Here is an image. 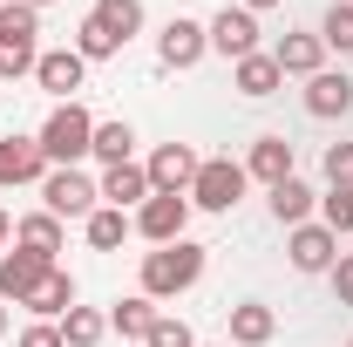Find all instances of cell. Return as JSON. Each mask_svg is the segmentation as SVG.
<instances>
[{
    "label": "cell",
    "instance_id": "33",
    "mask_svg": "<svg viewBox=\"0 0 353 347\" xmlns=\"http://www.w3.org/2000/svg\"><path fill=\"white\" fill-rule=\"evenodd\" d=\"M14 347H68V341H61V327H54V320H28Z\"/></svg>",
    "mask_w": 353,
    "mask_h": 347
},
{
    "label": "cell",
    "instance_id": "35",
    "mask_svg": "<svg viewBox=\"0 0 353 347\" xmlns=\"http://www.w3.org/2000/svg\"><path fill=\"white\" fill-rule=\"evenodd\" d=\"M238 7H245V14H265V7H279V0H238Z\"/></svg>",
    "mask_w": 353,
    "mask_h": 347
},
{
    "label": "cell",
    "instance_id": "40",
    "mask_svg": "<svg viewBox=\"0 0 353 347\" xmlns=\"http://www.w3.org/2000/svg\"><path fill=\"white\" fill-rule=\"evenodd\" d=\"M197 347H204V341H197ZM218 347H231V341H218Z\"/></svg>",
    "mask_w": 353,
    "mask_h": 347
},
{
    "label": "cell",
    "instance_id": "3",
    "mask_svg": "<svg viewBox=\"0 0 353 347\" xmlns=\"http://www.w3.org/2000/svg\"><path fill=\"white\" fill-rule=\"evenodd\" d=\"M245 184H252V177H245V164H238V157H204L183 198H190V212H238Z\"/></svg>",
    "mask_w": 353,
    "mask_h": 347
},
{
    "label": "cell",
    "instance_id": "32",
    "mask_svg": "<svg viewBox=\"0 0 353 347\" xmlns=\"http://www.w3.org/2000/svg\"><path fill=\"white\" fill-rule=\"evenodd\" d=\"M326 184L333 191H353V143H333L326 150Z\"/></svg>",
    "mask_w": 353,
    "mask_h": 347
},
{
    "label": "cell",
    "instance_id": "37",
    "mask_svg": "<svg viewBox=\"0 0 353 347\" xmlns=\"http://www.w3.org/2000/svg\"><path fill=\"white\" fill-rule=\"evenodd\" d=\"M7 320H14V313H7V300H0V334H7Z\"/></svg>",
    "mask_w": 353,
    "mask_h": 347
},
{
    "label": "cell",
    "instance_id": "4",
    "mask_svg": "<svg viewBox=\"0 0 353 347\" xmlns=\"http://www.w3.org/2000/svg\"><path fill=\"white\" fill-rule=\"evenodd\" d=\"M41 14L28 7V0H0V55H7V75H34V62H41Z\"/></svg>",
    "mask_w": 353,
    "mask_h": 347
},
{
    "label": "cell",
    "instance_id": "1",
    "mask_svg": "<svg viewBox=\"0 0 353 347\" xmlns=\"http://www.w3.org/2000/svg\"><path fill=\"white\" fill-rule=\"evenodd\" d=\"M204 265H211V252H204L197 238L157 245V252H143V293H150V300H176V293H190V286L204 279Z\"/></svg>",
    "mask_w": 353,
    "mask_h": 347
},
{
    "label": "cell",
    "instance_id": "29",
    "mask_svg": "<svg viewBox=\"0 0 353 347\" xmlns=\"http://www.w3.org/2000/svg\"><path fill=\"white\" fill-rule=\"evenodd\" d=\"M319 225H326L333 238H347L353 232V191H333V184H326V191H319Z\"/></svg>",
    "mask_w": 353,
    "mask_h": 347
},
{
    "label": "cell",
    "instance_id": "36",
    "mask_svg": "<svg viewBox=\"0 0 353 347\" xmlns=\"http://www.w3.org/2000/svg\"><path fill=\"white\" fill-rule=\"evenodd\" d=\"M7 238H14V218H7V212H0V245H7Z\"/></svg>",
    "mask_w": 353,
    "mask_h": 347
},
{
    "label": "cell",
    "instance_id": "15",
    "mask_svg": "<svg viewBox=\"0 0 353 347\" xmlns=\"http://www.w3.org/2000/svg\"><path fill=\"white\" fill-rule=\"evenodd\" d=\"M48 177V157L34 136H0V191L7 184H41Z\"/></svg>",
    "mask_w": 353,
    "mask_h": 347
},
{
    "label": "cell",
    "instance_id": "19",
    "mask_svg": "<svg viewBox=\"0 0 353 347\" xmlns=\"http://www.w3.org/2000/svg\"><path fill=\"white\" fill-rule=\"evenodd\" d=\"M272 62H279V75H319V68H326V41H319V35H285V41L272 48Z\"/></svg>",
    "mask_w": 353,
    "mask_h": 347
},
{
    "label": "cell",
    "instance_id": "14",
    "mask_svg": "<svg viewBox=\"0 0 353 347\" xmlns=\"http://www.w3.org/2000/svg\"><path fill=\"white\" fill-rule=\"evenodd\" d=\"M41 279H48V259L21 252V245H14V252H0V300H7V306H28Z\"/></svg>",
    "mask_w": 353,
    "mask_h": 347
},
{
    "label": "cell",
    "instance_id": "12",
    "mask_svg": "<svg viewBox=\"0 0 353 347\" xmlns=\"http://www.w3.org/2000/svg\"><path fill=\"white\" fill-rule=\"evenodd\" d=\"M95 191H102L109 212H143L150 205V171L143 164H109V171L95 177Z\"/></svg>",
    "mask_w": 353,
    "mask_h": 347
},
{
    "label": "cell",
    "instance_id": "9",
    "mask_svg": "<svg viewBox=\"0 0 353 347\" xmlns=\"http://www.w3.org/2000/svg\"><path fill=\"white\" fill-rule=\"evenodd\" d=\"M285 252H292V272H333L340 238H333L319 218H306V225H292V232H285Z\"/></svg>",
    "mask_w": 353,
    "mask_h": 347
},
{
    "label": "cell",
    "instance_id": "20",
    "mask_svg": "<svg viewBox=\"0 0 353 347\" xmlns=\"http://www.w3.org/2000/svg\"><path fill=\"white\" fill-rule=\"evenodd\" d=\"M272 334H279V313L265 300H238L231 306V347H265Z\"/></svg>",
    "mask_w": 353,
    "mask_h": 347
},
{
    "label": "cell",
    "instance_id": "17",
    "mask_svg": "<svg viewBox=\"0 0 353 347\" xmlns=\"http://www.w3.org/2000/svg\"><path fill=\"white\" fill-rule=\"evenodd\" d=\"M353 109V82L340 75V68H319L306 82V116H319V123H333V116H347Z\"/></svg>",
    "mask_w": 353,
    "mask_h": 347
},
{
    "label": "cell",
    "instance_id": "16",
    "mask_svg": "<svg viewBox=\"0 0 353 347\" xmlns=\"http://www.w3.org/2000/svg\"><path fill=\"white\" fill-rule=\"evenodd\" d=\"M14 245H21V252H34V259H48V265H61L68 232H61V218H54V212H28L21 225H14Z\"/></svg>",
    "mask_w": 353,
    "mask_h": 347
},
{
    "label": "cell",
    "instance_id": "18",
    "mask_svg": "<svg viewBox=\"0 0 353 347\" xmlns=\"http://www.w3.org/2000/svg\"><path fill=\"white\" fill-rule=\"evenodd\" d=\"M231 88H238V95H252V102H265V95H279V88H285V75H279V62L259 48V55L231 62Z\"/></svg>",
    "mask_w": 353,
    "mask_h": 347
},
{
    "label": "cell",
    "instance_id": "28",
    "mask_svg": "<svg viewBox=\"0 0 353 347\" xmlns=\"http://www.w3.org/2000/svg\"><path fill=\"white\" fill-rule=\"evenodd\" d=\"M75 55H82V62H109V55H123V41H116L95 14H82V28H75Z\"/></svg>",
    "mask_w": 353,
    "mask_h": 347
},
{
    "label": "cell",
    "instance_id": "41",
    "mask_svg": "<svg viewBox=\"0 0 353 347\" xmlns=\"http://www.w3.org/2000/svg\"><path fill=\"white\" fill-rule=\"evenodd\" d=\"M347 7H353V0H347Z\"/></svg>",
    "mask_w": 353,
    "mask_h": 347
},
{
    "label": "cell",
    "instance_id": "11",
    "mask_svg": "<svg viewBox=\"0 0 353 347\" xmlns=\"http://www.w3.org/2000/svg\"><path fill=\"white\" fill-rule=\"evenodd\" d=\"M34 82H41L54 102H75V88L88 82V62L75 55V48H48L41 62H34Z\"/></svg>",
    "mask_w": 353,
    "mask_h": 347
},
{
    "label": "cell",
    "instance_id": "38",
    "mask_svg": "<svg viewBox=\"0 0 353 347\" xmlns=\"http://www.w3.org/2000/svg\"><path fill=\"white\" fill-rule=\"evenodd\" d=\"M28 7H34V14H41V7H54V0H28Z\"/></svg>",
    "mask_w": 353,
    "mask_h": 347
},
{
    "label": "cell",
    "instance_id": "25",
    "mask_svg": "<svg viewBox=\"0 0 353 347\" xmlns=\"http://www.w3.org/2000/svg\"><path fill=\"white\" fill-rule=\"evenodd\" d=\"M54 327H61L68 347H102V341H109V313H95V306H68Z\"/></svg>",
    "mask_w": 353,
    "mask_h": 347
},
{
    "label": "cell",
    "instance_id": "24",
    "mask_svg": "<svg viewBox=\"0 0 353 347\" xmlns=\"http://www.w3.org/2000/svg\"><path fill=\"white\" fill-rule=\"evenodd\" d=\"M150 327H157V300H150V293H130V300L109 306V334H123V341H143Z\"/></svg>",
    "mask_w": 353,
    "mask_h": 347
},
{
    "label": "cell",
    "instance_id": "7",
    "mask_svg": "<svg viewBox=\"0 0 353 347\" xmlns=\"http://www.w3.org/2000/svg\"><path fill=\"white\" fill-rule=\"evenodd\" d=\"M204 28H211V55H224V62L259 55V14H245V7H218Z\"/></svg>",
    "mask_w": 353,
    "mask_h": 347
},
{
    "label": "cell",
    "instance_id": "13",
    "mask_svg": "<svg viewBox=\"0 0 353 347\" xmlns=\"http://www.w3.org/2000/svg\"><path fill=\"white\" fill-rule=\"evenodd\" d=\"M245 177H252V184H265V191H272V184H285V177H299L292 143H285V136H259V143L245 150Z\"/></svg>",
    "mask_w": 353,
    "mask_h": 347
},
{
    "label": "cell",
    "instance_id": "23",
    "mask_svg": "<svg viewBox=\"0 0 353 347\" xmlns=\"http://www.w3.org/2000/svg\"><path fill=\"white\" fill-rule=\"evenodd\" d=\"M136 225H130V212H109V205H95V212L82 218V238H88V252H116L123 238H130Z\"/></svg>",
    "mask_w": 353,
    "mask_h": 347
},
{
    "label": "cell",
    "instance_id": "10",
    "mask_svg": "<svg viewBox=\"0 0 353 347\" xmlns=\"http://www.w3.org/2000/svg\"><path fill=\"white\" fill-rule=\"evenodd\" d=\"M197 164H204V157H197L190 143H157L143 171H150V191H176V198H183L190 177H197Z\"/></svg>",
    "mask_w": 353,
    "mask_h": 347
},
{
    "label": "cell",
    "instance_id": "21",
    "mask_svg": "<svg viewBox=\"0 0 353 347\" xmlns=\"http://www.w3.org/2000/svg\"><path fill=\"white\" fill-rule=\"evenodd\" d=\"M319 212V191H312L306 177H285V184H272V218L292 232V225H306V218Z\"/></svg>",
    "mask_w": 353,
    "mask_h": 347
},
{
    "label": "cell",
    "instance_id": "6",
    "mask_svg": "<svg viewBox=\"0 0 353 347\" xmlns=\"http://www.w3.org/2000/svg\"><path fill=\"white\" fill-rule=\"evenodd\" d=\"M41 205L54 218H88L95 205H102V191H95V177H88V171H48L41 177Z\"/></svg>",
    "mask_w": 353,
    "mask_h": 347
},
{
    "label": "cell",
    "instance_id": "8",
    "mask_svg": "<svg viewBox=\"0 0 353 347\" xmlns=\"http://www.w3.org/2000/svg\"><path fill=\"white\" fill-rule=\"evenodd\" d=\"M204 55H211V28L190 21V14H176L170 28L157 35V62H163V68H197Z\"/></svg>",
    "mask_w": 353,
    "mask_h": 347
},
{
    "label": "cell",
    "instance_id": "30",
    "mask_svg": "<svg viewBox=\"0 0 353 347\" xmlns=\"http://www.w3.org/2000/svg\"><path fill=\"white\" fill-rule=\"evenodd\" d=\"M319 41L340 48V55L353 48V7H347V0H333V7H326V21H319Z\"/></svg>",
    "mask_w": 353,
    "mask_h": 347
},
{
    "label": "cell",
    "instance_id": "2",
    "mask_svg": "<svg viewBox=\"0 0 353 347\" xmlns=\"http://www.w3.org/2000/svg\"><path fill=\"white\" fill-rule=\"evenodd\" d=\"M34 143H41L48 171H82L88 143H95V116H88L82 102H54V109H48V123L34 130Z\"/></svg>",
    "mask_w": 353,
    "mask_h": 347
},
{
    "label": "cell",
    "instance_id": "27",
    "mask_svg": "<svg viewBox=\"0 0 353 347\" xmlns=\"http://www.w3.org/2000/svg\"><path fill=\"white\" fill-rule=\"evenodd\" d=\"M130 150H136V130L130 123H95V143H88V157L109 171V164H130Z\"/></svg>",
    "mask_w": 353,
    "mask_h": 347
},
{
    "label": "cell",
    "instance_id": "42",
    "mask_svg": "<svg viewBox=\"0 0 353 347\" xmlns=\"http://www.w3.org/2000/svg\"><path fill=\"white\" fill-rule=\"evenodd\" d=\"M347 347H353V341H347Z\"/></svg>",
    "mask_w": 353,
    "mask_h": 347
},
{
    "label": "cell",
    "instance_id": "34",
    "mask_svg": "<svg viewBox=\"0 0 353 347\" xmlns=\"http://www.w3.org/2000/svg\"><path fill=\"white\" fill-rule=\"evenodd\" d=\"M326 279H333V293H340V306H353V252H340Z\"/></svg>",
    "mask_w": 353,
    "mask_h": 347
},
{
    "label": "cell",
    "instance_id": "31",
    "mask_svg": "<svg viewBox=\"0 0 353 347\" xmlns=\"http://www.w3.org/2000/svg\"><path fill=\"white\" fill-rule=\"evenodd\" d=\"M143 347H197V334H190V320H176V313H157V327L143 334Z\"/></svg>",
    "mask_w": 353,
    "mask_h": 347
},
{
    "label": "cell",
    "instance_id": "5",
    "mask_svg": "<svg viewBox=\"0 0 353 347\" xmlns=\"http://www.w3.org/2000/svg\"><path fill=\"white\" fill-rule=\"evenodd\" d=\"M130 225L150 238V245H176V238H190V198H176V191H150V205H143Z\"/></svg>",
    "mask_w": 353,
    "mask_h": 347
},
{
    "label": "cell",
    "instance_id": "26",
    "mask_svg": "<svg viewBox=\"0 0 353 347\" xmlns=\"http://www.w3.org/2000/svg\"><path fill=\"white\" fill-rule=\"evenodd\" d=\"M88 14H95V21H102V28H109V35H116L123 48L143 35V0H95Z\"/></svg>",
    "mask_w": 353,
    "mask_h": 347
},
{
    "label": "cell",
    "instance_id": "22",
    "mask_svg": "<svg viewBox=\"0 0 353 347\" xmlns=\"http://www.w3.org/2000/svg\"><path fill=\"white\" fill-rule=\"evenodd\" d=\"M68 306H75V279H68V265H48V279L34 286L28 313H34V320H61Z\"/></svg>",
    "mask_w": 353,
    "mask_h": 347
},
{
    "label": "cell",
    "instance_id": "39",
    "mask_svg": "<svg viewBox=\"0 0 353 347\" xmlns=\"http://www.w3.org/2000/svg\"><path fill=\"white\" fill-rule=\"evenodd\" d=\"M0 82H7V55H0Z\"/></svg>",
    "mask_w": 353,
    "mask_h": 347
}]
</instances>
